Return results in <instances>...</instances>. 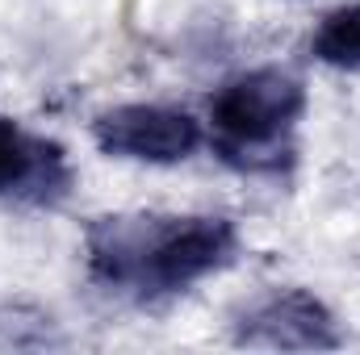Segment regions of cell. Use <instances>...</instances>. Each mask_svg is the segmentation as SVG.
<instances>
[{
	"label": "cell",
	"instance_id": "obj_3",
	"mask_svg": "<svg viewBox=\"0 0 360 355\" xmlns=\"http://www.w3.org/2000/svg\"><path fill=\"white\" fill-rule=\"evenodd\" d=\"M201 121L172 105H117L96 113L92 142L113 159L180 163L201 147Z\"/></svg>",
	"mask_w": 360,
	"mask_h": 355
},
{
	"label": "cell",
	"instance_id": "obj_5",
	"mask_svg": "<svg viewBox=\"0 0 360 355\" xmlns=\"http://www.w3.org/2000/svg\"><path fill=\"white\" fill-rule=\"evenodd\" d=\"M239 343L252 347H335V318L306 288H272L239 318Z\"/></svg>",
	"mask_w": 360,
	"mask_h": 355
},
{
	"label": "cell",
	"instance_id": "obj_1",
	"mask_svg": "<svg viewBox=\"0 0 360 355\" xmlns=\"http://www.w3.org/2000/svg\"><path fill=\"white\" fill-rule=\"evenodd\" d=\"M239 255V230L214 213H109L84 234L89 276L117 297L160 301L222 272Z\"/></svg>",
	"mask_w": 360,
	"mask_h": 355
},
{
	"label": "cell",
	"instance_id": "obj_4",
	"mask_svg": "<svg viewBox=\"0 0 360 355\" xmlns=\"http://www.w3.org/2000/svg\"><path fill=\"white\" fill-rule=\"evenodd\" d=\"M72 188L68 151L55 138L25 130L13 117H0V201L55 205Z\"/></svg>",
	"mask_w": 360,
	"mask_h": 355
},
{
	"label": "cell",
	"instance_id": "obj_2",
	"mask_svg": "<svg viewBox=\"0 0 360 355\" xmlns=\"http://www.w3.org/2000/svg\"><path fill=\"white\" fill-rule=\"evenodd\" d=\"M306 113V84L285 67H256L210 96L214 151L239 172H281L293 163V130Z\"/></svg>",
	"mask_w": 360,
	"mask_h": 355
},
{
	"label": "cell",
	"instance_id": "obj_6",
	"mask_svg": "<svg viewBox=\"0 0 360 355\" xmlns=\"http://www.w3.org/2000/svg\"><path fill=\"white\" fill-rule=\"evenodd\" d=\"M310 55L327 67L360 72V4H344L319 21L310 38Z\"/></svg>",
	"mask_w": 360,
	"mask_h": 355
}]
</instances>
